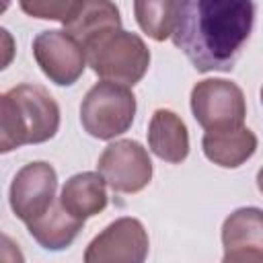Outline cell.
<instances>
[{
  "label": "cell",
  "mask_w": 263,
  "mask_h": 263,
  "mask_svg": "<svg viewBox=\"0 0 263 263\" xmlns=\"http://www.w3.org/2000/svg\"><path fill=\"white\" fill-rule=\"evenodd\" d=\"M257 18V0H179L173 43L197 72H230Z\"/></svg>",
  "instance_id": "obj_1"
},
{
  "label": "cell",
  "mask_w": 263,
  "mask_h": 263,
  "mask_svg": "<svg viewBox=\"0 0 263 263\" xmlns=\"http://www.w3.org/2000/svg\"><path fill=\"white\" fill-rule=\"evenodd\" d=\"M60 129V107L39 84L23 82L0 97V152L43 144Z\"/></svg>",
  "instance_id": "obj_2"
},
{
  "label": "cell",
  "mask_w": 263,
  "mask_h": 263,
  "mask_svg": "<svg viewBox=\"0 0 263 263\" xmlns=\"http://www.w3.org/2000/svg\"><path fill=\"white\" fill-rule=\"evenodd\" d=\"M86 64L101 78L125 86L138 84L150 66V49L132 31H111L84 47Z\"/></svg>",
  "instance_id": "obj_3"
},
{
  "label": "cell",
  "mask_w": 263,
  "mask_h": 263,
  "mask_svg": "<svg viewBox=\"0 0 263 263\" xmlns=\"http://www.w3.org/2000/svg\"><path fill=\"white\" fill-rule=\"evenodd\" d=\"M136 97L125 84L101 80L88 88L80 103V123L97 140H113L125 134L136 117Z\"/></svg>",
  "instance_id": "obj_4"
},
{
  "label": "cell",
  "mask_w": 263,
  "mask_h": 263,
  "mask_svg": "<svg viewBox=\"0 0 263 263\" xmlns=\"http://www.w3.org/2000/svg\"><path fill=\"white\" fill-rule=\"evenodd\" d=\"M191 111L205 132L245 125L247 101L238 84L224 78H205L191 88Z\"/></svg>",
  "instance_id": "obj_5"
},
{
  "label": "cell",
  "mask_w": 263,
  "mask_h": 263,
  "mask_svg": "<svg viewBox=\"0 0 263 263\" xmlns=\"http://www.w3.org/2000/svg\"><path fill=\"white\" fill-rule=\"evenodd\" d=\"M97 171L115 193H138L152 181L148 150L136 140H115L99 156Z\"/></svg>",
  "instance_id": "obj_6"
},
{
  "label": "cell",
  "mask_w": 263,
  "mask_h": 263,
  "mask_svg": "<svg viewBox=\"0 0 263 263\" xmlns=\"http://www.w3.org/2000/svg\"><path fill=\"white\" fill-rule=\"evenodd\" d=\"M33 58L49 82L58 86H72L84 74L86 51L66 31H41L33 39Z\"/></svg>",
  "instance_id": "obj_7"
},
{
  "label": "cell",
  "mask_w": 263,
  "mask_h": 263,
  "mask_svg": "<svg viewBox=\"0 0 263 263\" xmlns=\"http://www.w3.org/2000/svg\"><path fill=\"white\" fill-rule=\"evenodd\" d=\"M58 175L55 168L45 160L25 164L10 183L8 201L14 216L27 226L41 218L55 203Z\"/></svg>",
  "instance_id": "obj_8"
},
{
  "label": "cell",
  "mask_w": 263,
  "mask_h": 263,
  "mask_svg": "<svg viewBox=\"0 0 263 263\" xmlns=\"http://www.w3.org/2000/svg\"><path fill=\"white\" fill-rule=\"evenodd\" d=\"M148 232L138 218L123 216L99 232L84 251L86 263H142L148 257Z\"/></svg>",
  "instance_id": "obj_9"
},
{
  "label": "cell",
  "mask_w": 263,
  "mask_h": 263,
  "mask_svg": "<svg viewBox=\"0 0 263 263\" xmlns=\"http://www.w3.org/2000/svg\"><path fill=\"white\" fill-rule=\"evenodd\" d=\"M224 263H263V210L238 208L222 224Z\"/></svg>",
  "instance_id": "obj_10"
},
{
  "label": "cell",
  "mask_w": 263,
  "mask_h": 263,
  "mask_svg": "<svg viewBox=\"0 0 263 263\" xmlns=\"http://www.w3.org/2000/svg\"><path fill=\"white\" fill-rule=\"evenodd\" d=\"M62 25L66 33L86 47L99 37L121 29V16L113 0H78Z\"/></svg>",
  "instance_id": "obj_11"
},
{
  "label": "cell",
  "mask_w": 263,
  "mask_h": 263,
  "mask_svg": "<svg viewBox=\"0 0 263 263\" xmlns=\"http://www.w3.org/2000/svg\"><path fill=\"white\" fill-rule=\"evenodd\" d=\"M148 148L164 162L179 164L189 156V132L171 109H156L148 123Z\"/></svg>",
  "instance_id": "obj_12"
},
{
  "label": "cell",
  "mask_w": 263,
  "mask_h": 263,
  "mask_svg": "<svg viewBox=\"0 0 263 263\" xmlns=\"http://www.w3.org/2000/svg\"><path fill=\"white\" fill-rule=\"evenodd\" d=\"M107 181L103 179V175L97 171H84L78 175H72L60 193V203L62 208L72 214L74 218L86 222L88 218L101 214L107 208Z\"/></svg>",
  "instance_id": "obj_13"
},
{
  "label": "cell",
  "mask_w": 263,
  "mask_h": 263,
  "mask_svg": "<svg viewBox=\"0 0 263 263\" xmlns=\"http://www.w3.org/2000/svg\"><path fill=\"white\" fill-rule=\"evenodd\" d=\"M257 136L247 125L205 132L201 140V150L205 158L222 168H238L257 152Z\"/></svg>",
  "instance_id": "obj_14"
},
{
  "label": "cell",
  "mask_w": 263,
  "mask_h": 263,
  "mask_svg": "<svg viewBox=\"0 0 263 263\" xmlns=\"http://www.w3.org/2000/svg\"><path fill=\"white\" fill-rule=\"evenodd\" d=\"M82 226H84V222L74 218L72 214H68L62 208L60 199H58L51 205L49 212H45L41 218H37L33 222H29L27 230L37 240V245L41 249H45V251H64L76 240Z\"/></svg>",
  "instance_id": "obj_15"
},
{
  "label": "cell",
  "mask_w": 263,
  "mask_h": 263,
  "mask_svg": "<svg viewBox=\"0 0 263 263\" xmlns=\"http://www.w3.org/2000/svg\"><path fill=\"white\" fill-rule=\"evenodd\" d=\"M179 0H134L138 27L154 41H164L175 33Z\"/></svg>",
  "instance_id": "obj_16"
},
{
  "label": "cell",
  "mask_w": 263,
  "mask_h": 263,
  "mask_svg": "<svg viewBox=\"0 0 263 263\" xmlns=\"http://www.w3.org/2000/svg\"><path fill=\"white\" fill-rule=\"evenodd\" d=\"M78 0H18V6L25 14L41 21H60L64 23L66 16L72 12Z\"/></svg>",
  "instance_id": "obj_17"
},
{
  "label": "cell",
  "mask_w": 263,
  "mask_h": 263,
  "mask_svg": "<svg viewBox=\"0 0 263 263\" xmlns=\"http://www.w3.org/2000/svg\"><path fill=\"white\" fill-rule=\"evenodd\" d=\"M257 187H259V191L263 193V166H261L259 173H257Z\"/></svg>",
  "instance_id": "obj_18"
},
{
  "label": "cell",
  "mask_w": 263,
  "mask_h": 263,
  "mask_svg": "<svg viewBox=\"0 0 263 263\" xmlns=\"http://www.w3.org/2000/svg\"><path fill=\"white\" fill-rule=\"evenodd\" d=\"M261 105H263V86H261Z\"/></svg>",
  "instance_id": "obj_19"
}]
</instances>
